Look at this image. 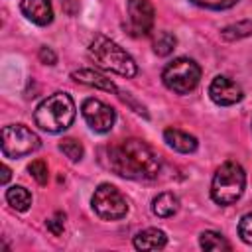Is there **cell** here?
I'll return each mask as SVG.
<instances>
[{"mask_svg": "<svg viewBox=\"0 0 252 252\" xmlns=\"http://www.w3.org/2000/svg\"><path fill=\"white\" fill-rule=\"evenodd\" d=\"M75 112V102L67 93H53L37 104L33 120L41 130L57 134L73 124Z\"/></svg>", "mask_w": 252, "mask_h": 252, "instance_id": "obj_3", "label": "cell"}, {"mask_svg": "<svg viewBox=\"0 0 252 252\" xmlns=\"http://www.w3.org/2000/svg\"><path fill=\"white\" fill-rule=\"evenodd\" d=\"M39 146H41L39 136L24 124H10L2 128V154L6 158L16 159L30 156Z\"/></svg>", "mask_w": 252, "mask_h": 252, "instance_id": "obj_6", "label": "cell"}, {"mask_svg": "<svg viewBox=\"0 0 252 252\" xmlns=\"http://www.w3.org/2000/svg\"><path fill=\"white\" fill-rule=\"evenodd\" d=\"M6 201H8V205H10L12 209L24 213V211H28L30 205H32V195H30V191H28L26 187H22V185H12V187L6 191Z\"/></svg>", "mask_w": 252, "mask_h": 252, "instance_id": "obj_16", "label": "cell"}, {"mask_svg": "<svg viewBox=\"0 0 252 252\" xmlns=\"http://www.w3.org/2000/svg\"><path fill=\"white\" fill-rule=\"evenodd\" d=\"M93 211L102 219V220H118L126 217L128 213V201L126 197L110 183H100L91 199Z\"/></svg>", "mask_w": 252, "mask_h": 252, "instance_id": "obj_7", "label": "cell"}, {"mask_svg": "<svg viewBox=\"0 0 252 252\" xmlns=\"http://www.w3.org/2000/svg\"><path fill=\"white\" fill-rule=\"evenodd\" d=\"M108 167L128 179H154L161 169L158 154L142 140L128 138L106 150Z\"/></svg>", "mask_w": 252, "mask_h": 252, "instance_id": "obj_1", "label": "cell"}, {"mask_svg": "<svg viewBox=\"0 0 252 252\" xmlns=\"http://www.w3.org/2000/svg\"><path fill=\"white\" fill-rule=\"evenodd\" d=\"M246 187V173L240 163L236 161H224L213 175L211 183V199L217 205H232L236 203Z\"/></svg>", "mask_w": 252, "mask_h": 252, "instance_id": "obj_4", "label": "cell"}, {"mask_svg": "<svg viewBox=\"0 0 252 252\" xmlns=\"http://www.w3.org/2000/svg\"><path fill=\"white\" fill-rule=\"evenodd\" d=\"M209 96L219 106H232L242 100V89L238 83L224 75H217L209 85Z\"/></svg>", "mask_w": 252, "mask_h": 252, "instance_id": "obj_10", "label": "cell"}, {"mask_svg": "<svg viewBox=\"0 0 252 252\" xmlns=\"http://www.w3.org/2000/svg\"><path fill=\"white\" fill-rule=\"evenodd\" d=\"M81 112H83V118L89 124V128L98 132V134L110 132L114 122H116L114 108L108 106L106 102L98 100V98H87L81 106Z\"/></svg>", "mask_w": 252, "mask_h": 252, "instance_id": "obj_8", "label": "cell"}, {"mask_svg": "<svg viewBox=\"0 0 252 252\" xmlns=\"http://www.w3.org/2000/svg\"><path fill=\"white\" fill-rule=\"evenodd\" d=\"M177 211H179V199L171 191H163L158 197H154V201H152V213L159 219L173 217Z\"/></svg>", "mask_w": 252, "mask_h": 252, "instance_id": "obj_15", "label": "cell"}, {"mask_svg": "<svg viewBox=\"0 0 252 252\" xmlns=\"http://www.w3.org/2000/svg\"><path fill=\"white\" fill-rule=\"evenodd\" d=\"M59 150H61L71 161H79V159L83 158V154H85L83 144L77 142L75 138H63V140L59 142Z\"/></svg>", "mask_w": 252, "mask_h": 252, "instance_id": "obj_20", "label": "cell"}, {"mask_svg": "<svg viewBox=\"0 0 252 252\" xmlns=\"http://www.w3.org/2000/svg\"><path fill=\"white\" fill-rule=\"evenodd\" d=\"M199 244L203 250H211V252H220V250H230V242L217 230H205L199 236Z\"/></svg>", "mask_w": 252, "mask_h": 252, "instance_id": "obj_17", "label": "cell"}, {"mask_svg": "<svg viewBox=\"0 0 252 252\" xmlns=\"http://www.w3.org/2000/svg\"><path fill=\"white\" fill-rule=\"evenodd\" d=\"M20 10L35 26H47L53 20V8L49 0H22Z\"/></svg>", "mask_w": 252, "mask_h": 252, "instance_id": "obj_11", "label": "cell"}, {"mask_svg": "<svg viewBox=\"0 0 252 252\" xmlns=\"http://www.w3.org/2000/svg\"><path fill=\"white\" fill-rule=\"evenodd\" d=\"M89 57L94 61V65H98L104 71L116 73L120 77H136L138 75V65L136 61L112 39L104 37V35H94L91 45H89Z\"/></svg>", "mask_w": 252, "mask_h": 252, "instance_id": "obj_2", "label": "cell"}, {"mask_svg": "<svg viewBox=\"0 0 252 252\" xmlns=\"http://www.w3.org/2000/svg\"><path fill=\"white\" fill-rule=\"evenodd\" d=\"M163 140L169 148H173L179 154H191L197 150V138L177 128H167L163 132Z\"/></svg>", "mask_w": 252, "mask_h": 252, "instance_id": "obj_12", "label": "cell"}, {"mask_svg": "<svg viewBox=\"0 0 252 252\" xmlns=\"http://www.w3.org/2000/svg\"><path fill=\"white\" fill-rule=\"evenodd\" d=\"M71 77L77 81V83H83V85H89V87H94V89H100V91H106V93H118L116 85L106 79L104 75L93 71V69H79V71H73Z\"/></svg>", "mask_w": 252, "mask_h": 252, "instance_id": "obj_13", "label": "cell"}, {"mask_svg": "<svg viewBox=\"0 0 252 252\" xmlns=\"http://www.w3.org/2000/svg\"><path fill=\"white\" fill-rule=\"evenodd\" d=\"M201 79V67L189 59V57H177L173 59L161 73V81L163 85L177 93V94H187L191 93Z\"/></svg>", "mask_w": 252, "mask_h": 252, "instance_id": "obj_5", "label": "cell"}, {"mask_svg": "<svg viewBox=\"0 0 252 252\" xmlns=\"http://www.w3.org/2000/svg\"><path fill=\"white\" fill-rule=\"evenodd\" d=\"M10 179V167L8 165H2V185H6Z\"/></svg>", "mask_w": 252, "mask_h": 252, "instance_id": "obj_26", "label": "cell"}, {"mask_svg": "<svg viewBox=\"0 0 252 252\" xmlns=\"http://www.w3.org/2000/svg\"><path fill=\"white\" fill-rule=\"evenodd\" d=\"M154 51L159 55V57H165V55H169L173 49H175V45H177V39H175V35L173 33H169V32H158L156 35H154Z\"/></svg>", "mask_w": 252, "mask_h": 252, "instance_id": "obj_18", "label": "cell"}, {"mask_svg": "<svg viewBox=\"0 0 252 252\" xmlns=\"http://www.w3.org/2000/svg\"><path fill=\"white\" fill-rule=\"evenodd\" d=\"M128 28L132 35H148L154 28V6L150 0H128Z\"/></svg>", "mask_w": 252, "mask_h": 252, "instance_id": "obj_9", "label": "cell"}, {"mask_svg": "<svg viewBox=\"0 0 252 252\" xmlns=\"http://www.w3.org/2000/svg\"><path fill=\"white\" fill-rule=\"evenodd\" d=\"M39 59H41V63H45V65H55V61H57V55L53 53V49L51 47H39Z\"/></svg>", "mask_w": 252, "mask_h": 252, "instance_id": "obj_25", "label": "cell"}, {"mask_svg": "<svg viewBox=\"0 0 252 252\" xmlns=\"http://www.w3.org/2000/svg\"><path fill=\"white\" fill-rule=\"evenodd\" d=\"M167 244V236L159 228H146L134 236L136 250H161Z\"/></svg>", "mask_w": 252, "mask_h": 252, "instance_id": "obj_14", "label": "cell"}, {"mask_svg": "<svg viewBox=\"0 0 252 252\" xmlns=\"http://www.w3.org/2000/svg\"><path fill=\"white\" fill-rule=\"evenodd\" d=\"M195 6L199 8H207V10H226L232 8L238 0H191Z\"/></svg>", "mask_w": 252, "mask_h": 252, "instance_id": "obj_22", "label": "cell"}, {"mask_svg": "<svg viewBox=\"0 0 252 252\" xmlns=\"http://www.w3.org/2000/svg\"><path fill=\"white\" fill-rule=\"evenodd\" d=\"M28 171L30 175L39 183V185H45L47 179H49V169H47V163L43 159H33L30 165H28Z\"/></svg>", "mask_w": 252, "mask_h": 252, "instance_id": "obj_21", "label": "cell"}, {"mask_svg": "<svg viewBox=\"0 0 252 252\" xmlns=\"http://www.w3.org/2000/svg\"><path fill=\"white\" fill-rule=\"evenodd\" d=\"M45 226H47V230H49L53 236H59V234L63 232V228H65V213H59V211H57L53 217L47 219Z\"/></svg>", "mask_w": 252, "mask_h": 252, "instance_id": "obj_24", "label": "cell"}, {"mask_svg": "<svg viewBox=\"0 0 252 252\" xmlns=\"http://www.w3.org/2000/svg\"><path fill=\"white\" fill-rule=\"evenodd\" d=\"M250 33H252V20H244V22H238V24L226 26V28L222 30V37H224V39H228V41L248 37Z\"/></svg>", "mask_w": 252, "mask_h": 252, "instance_id": "obj_19", "label": "cell"}, {"mask_svg": "<svg viewBox=\"0 0 252 252\" xmlns=\"http://www.w3.org/2000/svg\"><path fill=\"white\" fill-rule=\"evenodd\" d=\"M238 236L242 242L246 244H252V213L244 215L238 222Z\"/></svg>", "mask_w": 252, "mask_h": 252, "instance_id": "obj_23", "label": "cell"}]
</instances>
